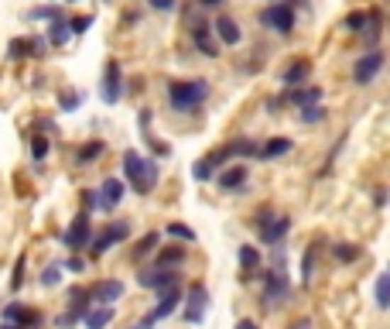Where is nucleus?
I'll list each match as a JSON object with an SVG mask.
<instances>
[{
    "mask_svg": "<svg viewBox=\"0 0 390 329\" xmlns=\"http://www.w3.org/2000/svg\"><path fill=\"white\" fill-rule=\"evenodd\" d=\"M161 182V165L157 158L140 155L134 148L123 151V185H130L137 195H151Z\"/></svg>",
    "mask_w": 390,
    "mask_h": 329,
    "instance_id": "1",
    "label": "nucleus"
},
{
    "mask_svg": "<svg viewBox=\"0 0 390 329\" xmlns=\"http://www.w3.org/2000/svg\"><path fill=\"white\" fill-rule=\"evenodd\" d=\"M209 93H213V86H209V79H206V76H199V79H172V82H168V90H165L172 114H199V107L209 99Z\"/></svg>",
    "mask_w": 390,
    "mask_h": 329,
    "instance_id": "2",
    "label": "nucleus"
},
{
    "mask_svg": "<svg viewBox=\"0 0 390 329\" xmlns=\"http://www.w3.org/2000/svg\"><path fill=\"white\" fill-rule=\"evenodd\" d=\"M257 21H260V28H267L274 35H291L294 24H298V14H294V7L288 0H281V4H267Z\"/></svg>",
    "mask_w": 390,
    "mask_h": 329,
    "instance_id": "3",
    "label": "nucleus"
},
{
    "mask_svg": "<svg viewBox=\"0 0 390 329\" xmlns=\"http://www.w3.org/2000/svg\"><path fill=\"white\" fill-rule=\"evenodd\" d=\"M89 240H93V216L86 213V210H79L72 216V223L62 230V247L65 251H86Z\"/></svg>",
    "mask_w": 390,
    "mask_h": 329,
    "instance_id": "4",
    "label": "nucleus"
},
{
    "mask_svg": "<svg viewBox=\"0 0 390 329\" xmlns=\"http://www.w3.org/2000/svg\"><path fill=\"white\" fill-rule=\"evenodd\" d=\"M134 233V223L130 220H117V223H110L106 230H99L93 240H89V257H103V254L110 251V247H117V244H123L127 237Z\"/></svg>",
    "mask_w": 390,
    "mask_h": 329,
    "instance_id": "5",
    "label": "nucleus"
},
{
    "mask_svg": "<svg viewBox=\"0 0 390 329\" xmlns=\"http://www.w3.org/2000/svg\"><path fill=\"white\" fill-rule=\"evenodd\" d=\"M384 65H387V55H384L380 48L363 52V55L352 62V82H356V86H373L377 76L384 72Z\"/></svg>",
    "mask_w": 390,
    "mask_h": 329,
    "instance_id": "6",
    "label": "nucleus"
},
{
    "mask_svg": "<svg viewBox=\"0 0 390 329\" xmlns=\"http://www.w3.org/2000/svg\"><path fill=\"white\" fill-rule=\"evenodd\" d=\"M182 319L189 323V326H195V323H202L206 319V309H209V288L202 285V281H192L189 288H185V295H182Z\"/></svg>",
    "mask_w": 390,
    "mask_h": 329,
    "instance_id": "7",
    "label": "nucleus"
},
{
    "mask_svg": "<svg viewBox=\"0 0 390 329\" xmlns=\"http://www.w3.org/2000/svg\"><path fill=\"white\" fill-rule=\"evenodd\" d=\"M99 99H103L106 107H117L120 99H123V65H120L117 58H110V62L103 65V79H99Z\"/></svg>",
    "mask_w": 390,
    "mask_h": 329,
    "instance_id": "8",
    "label": "nucleus"
},
{
    "mask_svg": "<svg viewBox=\"0 0 390 329\" xmlns=\"http://www.w3.org/2000/svg\"><path fill=\"white\" fill-rule=\"evenodd\" d=\"M137 285L147 291H165L172 285H182V274H178V268H155V264H147V268L137 271Z\"/></svg>",
    "mask_w": 390,
    "mask_h": 329,
    "instance_id": "9",
    "label": "nucleus"
},
{
    "mask_svg": "<svg viewBox=\"0 0 390 329\" xmlns=\"http://www.w3.org/2000/svg\"><path fill=\"white\" fill-rule=\"evenodd\" d=\"M45 52H48V41H45V35H18V38L7 41V58L11 62H24V58H45Z\"/></svg>",
    "mask_w": 390,
    "mask_h": 329,
    "instance_id": "10",
    "label": "nucleus"
},
{
    "mask_svg": "<svg viewBox=\"0 0 390 329\" xmlns=\"http://www.w3.org/2000/svg\"><path fill=\"white\" fill-rule=\"evenodd\" d=\"M182 295H185V288L182 285H172V288L157 291V302L151 306V312L144 315L147 323H161V319H172L178 309H182Z\"/></svg>",
    "mask_w": 390,
    "mask_h": 329,
    "instance_id": "11",
    "label": "nucleus"
},
{
    "mask_svg": "<svg viewBox=\"0 0 390 329\" xmlns=\"http://www.w3.org/2000/svg\"><path fill=\"white\" fill-rule=\"evenodd\" d=\"M86 291H89V302L93 306H117L120 298H123V291H127V285L120 278H103V281L86 285Z\"/></svg>",
    "mask_w": 390,
    "mask_h": 329,
    "instance_id": "12",
    "label": "nucleus"
},
{
    "mask_svg": "<svg viewBox=\"0 0 390 329\" xmlns=\"http://www.w3.org/2000/svg\"><path fill=\"white\" fill-rule=\"evenodd\" d=\"M0 315H4V323H11V326H21V329H38L41 323H45V315H41L38 309H28V306H21L18 298H14V302H7V306L0 309Z\"/></svg>",
    "mask_w": 390,
    "mask_h": 329,
    "instance_id": "13",
    "label": "nucleus"
},
{
    "mask_svg": "<svg viewBox=\"0 0 390 329\" xmlns=\"http://www.w3.org/2000/svg\"><path fill=\"white\" fill-rule=\"evenodd\" d=\"M213 24V38L216 45H226V48H236V45H243V28L236 24L230 14H219L216 21H209Z\"/></svg>",
    "mask_w": 390,
    "mask_h": 329,
    "instance_id": "14",
    "label": "nucleus"
},
{
    "mask_svg": "<svg viewBox=\"0 0 390 329\" xmlns=\"http://www.w3.org/2000/svg\"><path fill=\"white\" fill-rule=\"evenodd\" d=\"M189 35H192L195 48H199L206 58H219V45H216V38H213V24L206 18L192 21V24H189Z\"/></svg>",
    "mask_w": 390,
    "mask_h": 329,
    "instance_id": "15",
    "label": "nucleus"
},
{
    "mask_svg": "<svg viewBox=\"0 0 390 329\" xmlns=\"http://www.w3.org/2000/svg\"><path fill=\"white\" fill-rule=\"evenodd\" d=\"M288 233H291V216L277 213L271 223L264 227V230H257V237H260V244H264V247H281Z\"/></svg>",
    "mask_w": 390,
    "mask_h": 329,
    "instance_id": "16",
    "label": "nucleus"
},
{
    "mask_svg": "<svg viewBox=\"0 0 390 329\" xmlns=\"http://www.w3.org/2000/svg\"><path fill=\"white\" fill-rule=\"evenodd\" d=\"M322 97H325V93H322V86H308V82H305V86H294V90H284V93L277 97V103H281V107H284V103H291V107H298V110H301V107H312V103H322Z\"/></svg>",
    "mask_w": 390,
    "mask_h": 329,
    "instance_id": "17",
    "label": "nucleus"
},
{
    "mask_svg": "<svg viewBox=\"0 0 390 329\" xmlns=\"http://www.w3.org/2000/svg\"><path fill=\"white\" fill-rule=\"evenodd\" d=\"M312 76V58H291L284 69H281V86L294 90V86H305Z\"/></svg>",
    "mask_w": 390,
    "mask_h": 329,
    "instance_id": "18",
    "label": "nucleus"
},
{
    "mask_svg": "<svg viewBox=\"0 0 390 329\" xmlns=\"http://www.w3.org/2000/svg\"><path fill=\"white\" fill-rule=\"evenodd\" d=\"M236 261H240V271H243L240 281L250 285V281H254V271H260V264H264V254H260V247H254V244H240Z\"/></svg>",
    "mask_w": 390,
    "mask_h": 329,
    "instance_id": "19",
    "label": "nucleus"
},
{
    "mask_svg": "<svg viewBox=\"0 0 390 329\" xmlns=\"http://www.w3.org/2000/svg\"><path fill=\"white\" fill-rule=\"evenodd\" d=\"M247 178H250L247 165H226V168H219V175H216V182H219L223 193H240L247 185Z\"/></svg>",
    "mask_w": 390,
    "mask_h": 329,
    "instance_id": "20",
    "label": "nucleus"
},
{
    "mask_svg": "<svg viewBox=\"0 0 390 329\" xmlns=\"http://www.w3.org/2000/svg\"><path fill=\"white\" fill-rule=\"evenodd\" d=\"M65 298H69V309H65V315H72L76 323H82V319H86V312L93 309V302H89V291H86V285H72V288L65 291Z\"/></svg>",
    "mask_w": 390,
    "mask_h": 329,
    "instance_id": "21",
    "label": "nucleus"
},
{
    "mask_svg": "<svg viewBox=\"0 0 390 329\" xmlns=\"http://www.w3.org/2000/svg\"><path fill=\"white\" fill-rule=\"evenodd\" d=\"M123 195H127V185H123V178H117V175L103 178V185H99V199H103V210H117L120 203H123Z\"/></svg>",
    "mask_w": 390,
    "mask_h": 329,
    "instance_id": "22",
    "label": "nucleus"
},
{
    "mask_svg": "<svg viewBox=\"0 0 390 329\" xmlns=\"http://www.w3.org/2000/svg\"><path fill=\"white\" fill-rule=\"evenodd\" d=\"M103 155H106V144H103L99 137H93V141H86V144H79L76 148L72 165H76V168H89V165H96Z\"/></svg>",
    "mask_w": 390,
    "mask_h": 329,
    "instance_id": "23",
    "label": "nucleus"
},
{
    "mask_svg": "<svg viewBox=\"0 0 390 329\" xmlns=\"http://www.w3.org/2000/svg\"><path fill=\"white\" fill-rule=\"evenodd\" d=\"M291 148H294L291 137H267V141H260L257 158H260V161H274V158H284Z\"/></svg>",
    "mask_w": 390,
    "mask_h": 329,
    "instance_id": "24",
    "label": "nucleus"
},
{
    "mask_svg": "<svg viewBox=\"0 0 390 329\" xmlns=\"http://www.w3.org/2000/svg\"><path fill=\"white\" fill-rule=\"evenodd\" d=\"M329 254H332L335 264H356V261L363 257V247L352 244V240H335V244L329 247Z\"/></svg>",
    "mask_w": 390,
    "mask_h": 329,
    "instance_id": "25",
    "label": "nucleus"
},
{
    "mask_svg": "<svg viewBox=\"0 0 390 329\" xmlns=\"http://www.w3.org/2000/svg\"><path fill=\"white\" fill-rule=\"evenodd\" d=\"M363 35H367V45L377 48L380 38H384V14H380V7H370L367 11V28H363Z\"/></svg>",
    "mask_w": 390,
    "mask_h": 329,
    "instance_id": "26",
    "label": "nucleus"
},
{
    "mask_svg": "<svg viewBox=\"0 0 390 329\" xmlns=\"http://www.w3.org/2000/svg\"><path fill=\"white\" fill-rule=\"evenodd\" d=\"M45 41L52 45V48H65L69 41H72V31H69V18H55L52 24H48V35H45Z\"/></svg>",
    "mask_w": 390,
    "mask_h": 329,
    "instance_id": "27",
    "label": "nucleus"
},
{
    "mask_svg": "<svg viewBox=\"0 0 390 329\" xmlns=\"http://www.w3.org/2000/svg\"><path fill=\"white\" fill-rule=\"evenodd\" d=\"M113 315H117V309H113V306H93V309L86 312L82 326H86V329H106L110 323H113Z\"/></svg>",
    "mask_w": 390,
    "mask_h": 329,
    "instance_id": "28",
    "label": "nucleus"
},
{
    "mask_svg": "<svg viewBox=\"0 0 390 329\" xmlns=\"http://www.w3.org/2000/svg\"><path fill=\"white\" fill-rule=\"evenodd\" d=\"M185 261H189V251L178 247V244H172V247H165V251L155 257V268H182Z\"/></svg>",
    "mask_w": 390,
    "mask_h": 329,
    "instance_id": "29",
    "label": "nucleus"
},
{
    "mask_svg": "<svg viewBox=\"0 0 390 329\" xmlns=\"http://www.w3.org/2000/svg\"><path fill=\"white\" fill-rule=\"evenodd\" d=\"M157 244H161V233H157V230L144 233V237L134 244V251H130V261H144V257H151Z\"/></svg>",
    "mask_w": 390,
    "mask_h": 329,
    "instance_id": "30",
    "label": "nucleus"
},
{
    "mask_svg": "<svg viewBox=\"0 0 390 329\" xmlns=\"http://www.w3.org/2000/svg\"><path fill=\"white\" fill-rule=\"evenodd\" d=\"M315 268H318V244H312L308 251L301 254V281H305V285H312Z\"/></svg>",
    "mask_w": 390,
    "mask_h": 329,
    "instance_id": "31",
    "label": "nucleus"
},
{
    "mask_svg": "<svg viewBox=\"0 0 390 329\" xmlns=\"http://www.w3.org/2000/svg\"><path fill=\"white\" fill-rule=\"evenodd\" d=\"M339 28H342V31H350V35H363V28H367V11H363V7L350 11V14L342 18Z\"/></svg>",
    "mask_w": 390,
    "mask_h": 329,
    "instance_id": "32",
    "label": "nucleus"
},
{
    "mask_svg": "<svg viewBox=\"0 0 390 329\" xmlns=\"http://www.w3.org/2000/svg\"><path fill=\"white\" fill-rule=\"evenodd\" d=\"M55 18H65V14H62V7H59V4H45V7H31V11L24 14V21H48V24H52V21H55Z\"/></svg>",
    "mask_w": 390,
    "mask_h": 329,
    "instance_id": "33",
    "label": "nucleus"
},
{
    "mask_svg": "<svg viewBox=\"0 0 390 329\" xmlns=\"http://www.w3.org/2000/svg\"><path fill=\"white\" fill-rule=\"evenodd\" d=\"M298 120L301 124H322V120H329V110L322 103H312V107H301L298 110Z\"/></svg>",
    "mask_w": 390,
    "mask_h": 329,
    "instance_id": "34",
    "label": "nucleus"
},
{
    "mask_svg": "<svg viewBox=\"0 0 390 329\" xmlns=\"http://www.w3.org/2000/svg\"><path fill=\"white\" fill-rule=\"evenodd\" d=\"M165 233H168L172 240H182V244H195V230L185 227V223H178V220H172V223L165 227Z\"/></svg>",
    "mask_w": 390,
    "mask_h": 329,
    "instance_id": "35",
    "label": "nucleus"
},
{
    "mask_svg": "<svg viewBox=\"0 0 390 329\" xmlns=\"http://www.w3.org/2000/svg\"><path fill=\"white\" fill-rule=\"evenodd\" d=\"M62 274L65 271H62V264L55 261V264H48V268L38 274V285L41 288H55V285H62Z\"/></svg>",
    "mask_w": 390,
    "mask_h": 329,
    "instance_id": "36",
    "label": "nucleus"
},
{
    "mask_svg": "<svg viewBox=\"0 0 390 329\" xmlns=\"http://www.w3.org/2000/svg\"><path fill=\"white\" fill-rule=\"evenodd\" d=\"M24 278H28V254H18V261H14V274H11V291L24 288Z\"/></svg>",
    "mask_w": 390,
    "mask_h": 329,
    "instance_id": "37",
    "label": "nucleus"
},
{
    "mask_svg": "<svg viewBox=\"0 0 390 329\" xmlns=\"http://www.w3.org/2000/svg\"><path fill=\"white\" fill-rule=\"evenodd\" d=\"M390 306V274L380 271L377 274V309H387Z\"/></svg>",
    "mask_w": 390,
    "mask_h": 329,
    "instance_id": "38",
    "label": "nucleus"
},
{
    "mask_svg": "<svg viewBox=\"0 0 390 329\" xmlns=\"http://www.w3.org/2000/svg\"><path fill=\"white\" fill-rule=\"evenodd\" d=\"M79 203H82V210L93 216L96 210H103V199H99V189H82L79 193Z\"/></svg>",
    "mask_w": 390,
    "mask_h": 329,
    "instance_id": "39",
    "label": "nucleus"
},
{
    "mask_svg": "<svg viewBox=\"0 0 390 329\" xmlns=\"http://www.w3.org/2000/svg\"><path fill=\"white\" fill-rule=\"evenodd\" d=\"M52 151V144H48V137L45 134H35L31 137V161H45Z\"/></svg>",
    "mask_w": 390,
    "mask_h": 329,
    "instance_id": "40",
    "label": "nucleus"
},
{
    "mask_svg": "<svg viewBox=\"0 0 390 329\" xmlns=\"http://www.w3.org/2000/svg\"><path fill=\"white\" fill-rule=\"evenodd\" d=\"M93 24H96L93 14H79V18H69V31H72V38H76V35H86Z\"/></svg>",
    "mask_w": 390,
    "mask_h": 329,
    "instance_id": "41",
    "label": "nucleus"
},
{
    "mask_svg": "<svg viewBox=\"0 0 390 329\" xmlns=\"http://www.w3.org/2000/svg\"><path fill=\"white\" fill-rule=\"evenodd\" d=\"M79 107H82V93H76V90H72V93H59V110L62 114H72V110H79Z\"/></svg>",
    "mask_w": 390,
    "mask_h": 329,
    "instance_id": "42",
    "label": "nucleus"
},
{
    "mask_svg": "<svg viewBox=\"0 0 390 329\" xmlns=\"http://www.w3.org/2000/svg\"><path fill=\"white\" fill-rule=\"evenodd\" d=\"M192 178H195V182H213V178H216V172L206 165V158H199V161L192 165Z\"/></svg>",
    "mask_w": 390,
    "mask_h": 329,
    "instance_id": "43",
    "label": "nucleus"
},
{
    "mask_svg": "<svg viewBox=\"0 0 390 329\" xmlns=\"http://www.w3.org/2000/svg\"><path fill=\"white\" fill-rule=\"evenodd\" d=\"M274 216H277V213H274V206H260V210H257V213L250 216V223H254L257 230H264V227H267V223H271Z\"/></svg>",
    "mask_w": 390,
    "mask_h": 329,
    "instance_id": "44",
    "label": "nucleus"
},
{
    "mask_svg": "<svg viewBox=\"0 0 390 329\" xmlns=\"http://www.w3.org/2000/svg\"><path fill=\"white\" fill-rule=\"evenodd\" d=\"M144 4H147L151 11H157V14H172L178 7V0H144Z\"/></svg>",
    "mask_w": 390,
    "mask_h": 329,
    "instance_id": "45",
    "label": "nucleus"
},
{
    "mask_svg": "<svg viewBox=\"0 0 390 329\" xmlns=\"http://www.w3.org/2000/svg\"><path fill=\"white\" fill-rule=\"evenodd\" d=\"M59 264H62V271H72V274L86 271V261H82V257H65V261H59Z\"/></svg>",
    "mask_w": 390,
    "mask_h": 329,
    "instance_id": "46",
    "label": "nucleus"
},
{
    "mask_svg": "<svg viewBox=\"0 0 390 329\" xmlns=\"http://www.w3.org/2000/svg\"><path fill=\"white\" fill-rule=\"evenodd\" d=\"M373 206H377V210H384V206H387V189H384V185H377V189H373Z\"/></svg>",
    "mask_w": 390,
    "mask_h": 329,
    "instance_id": "47",
    "label": "nucleus"
},
{
    "mask_svg": "<svg viewBox=\"0 0 390 329\" xmlns=\"http://www.w3.org/2000/svg\"><path fill=\"white\" fill-rule=\"evenodd\" d=\"M137 124H140V131H147V127H151V124H155V114H151V110H147V107H144V110H140V114H137Z\"/></svg>",
    "mask_w": 390,
    "mask_h": 329,
    "instance_id": "48",
    "label": "nucleus"
},
{
    "mask_svg": "<svg viewBox=\"0 0 390 329\" xmlns=\"http://www.w3.org/2000/svg\"><path fill=\"white\" fill-rule=\"evenodd\" d=\"M226 0H195V7H202V11H213V7H223Z\"/></svg>",
    "mask_w": 390,
    "mask_h": 329,
    "instance_id": "49",
    "label": "nucleus"
},
{
    "mask_svg": "<svg viewBox=\"0 0 390 329\" xmlns=\"http://www.w3.org/2000/svg\"><path fill=\"white\" fill-rule=\"evenodd\" d=\"M288 329H315V326H312V319H308V315H301V319H294Z\"/></svg>",
    "mask_w": 390,
    "mask_h": 329,
    "instance_id": "50",
    "label": "nucleus"
},
{
    "mask_svg": "<svg viewBox=\"0 0 390 329\" xmlns=\"http://www.w3.org/2000/svg\"><path fill=\"white\" fill-rule=\"evenodd\" d=\"M236 329H260V323H254V319H240Z\"/></svg>",
    "mask_w": 390,
    "mask_h": 329,
    "instance_id": "51",
    "label": "nucleus"
},
{
    "mask_svg": "<svg viewBox=\"0 0 390 329\" xmlns=\"http://www.w3.org/2000/svg\"><path fill=\"white\" fill-rule=\"evenodd\" d=\"M0 329H21V326H11V323H4V326H0Z\"/></svg>",
    "mask_w": 390,
    "mask_h": 329,
    "instance_id": "52",
    "label": "nucleus"
},
{
    "mask_svg": "<svg viewBox=\"0 0 390 329\" xmlns=\"http://www.w3.org/2000/svg\"><path fill=\"white\" fill-rule=\"evenodd\" d=\"M271 4H281V0H271Z\"/></svg>",
    "mask_w": 390,
    "mask_h": 329,
    "instance_id": "53",
    "label": "nucleus"
}]
</instances>
